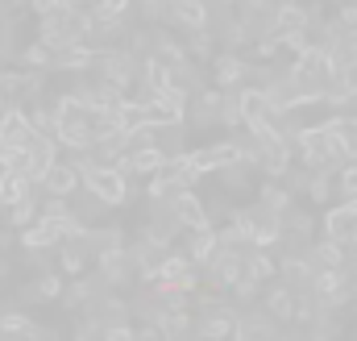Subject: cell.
<instances>
[{"label":"cell","instance_id":"obj_29","mask_svg":"<svg viewBox=\"0 0 357 341\" xmlns=\"http://www.w3.org/2000/svg\"><path fill=\"white\" fill-rule=\"evenodd\" d=\"M191 38L183 42V50H187V59H199V63H208L212 59V38H208V29H187Z\"/></svg>","mask_w":357,"mask_h":341},{"label":"cell","instance_id":"obj_15","mask_svg":"<svg viewBox=\"0 0 357 341\" xmlns=\"http://www.w3.org/2000/svg\"><path fill=\"white\" fill-rule=\"evenodd\" d=\"M129 163H133L137 175H154V170L167 167V150H162V146H154V138H137V142H133Z\"/></svg>","mask_w":357,"mask_h":341},{"label":"cell","instance_id":"obj_2","mask_svg":"<svg viewBox=\"0 0 357 341\" xmlns=\"http://www.w3.org/2000/svg\"><path fill=\"white\" fill-rule=\"evenodd\" d=\"M79 183L88 187L100 204H112V208H116V204H125V196H129V179H125V175H116L108 163H91V167L79 175Z\"/></svg>","mask_w":357,"mask_h":341},{"label":"cell","instance_id":"obj_26","mask_svg":"<svg viewBox=\"0 0 357 341\" xmlns=\"http://www.w3.org/2000/svg\"><path fill=\"white\" fill-rule=\"evenodd\" d=\"M21 196H29V179L17 175V170H0V208L21 200Z\"/></svg>","mask_w":357,"mask_h":341},{"label":"cell","instance_id":"obj_18","mask_svg":"<svg viewBox=\"0 0 357 341\" xmlns=\"http://www.w3.org/2000/svg\"><path fill=\"white\" fill-rule=\"evenodd\" d=\"M220 250V242H216V229L212 225H204V229H191V246H187V258L195 262V266H204L208 258Z\"/></svg>","mask_w":357,"mask_h":341},{"label":"cell","instance_id":"obj_38","mask_svg":"<svg viewBox=\"0 0 357 341\" xmlns=\"http://www.w3.org/2000/svg\"><path fill=\"white\" fill-rule=\"evenodd\" d=\"M337 21H341L345 29H354V25H357V0H345V4L337 8Z\"/></svg>","mask_w":357,"mask_h":341},{"label":"cell","instance_id":"obj_1","mask_svg":"<svg viewBox=\"0 0 357 341\" xmlns=\"http://www.w3.org/2000/svg\"><path fill=\"white\" fill-rule=\"evenodd\" d=\"M312 296H316L328 312H337L341 304L354 300V279L345 275V266H320V270L312 275Z\"/></svg>","mask_w":357,"mask_h":341},{"label":"cell","instance_id":"obj_5","mask_svg":"<svg viewBox=\"0 0 357 341\" xmlns=\"http://www.w3.org/2000/svg\"><path fill=\"white\" fill-rule=\"evenodd\" d=\"M212 80L220 92H233V87H241L250 80V59L245 55H237V50H225V55H216L212 59Z\"/></svg>","mask_w":357,"mask_h":341},{"label":"cell","instance_id":"obj_22","mask_svg":"<svg viewBox=\"0 0 357 341\" xmlns=\"http://www.w3.org/2000/svg\"><path fill=\"white\" fill-rule=\"evenodd\" d=\"M129 8H133V0H91V17L104 25H116V29H125Z\"/></svg>","mask_w":357,"mask_h":341},{"label":"cell","instance_id":"obj_8","mask_svg":"<svg viewBox=\"0 0 357 341\" xmlns=\"http://www.w3.org/2000/svg\"><path fill=\"white\" fill-rule=\"evenodd\" d=\"M171 212H175L178 229H204V225H212V217L204 212V204H199V196L191 187H183L175 200H171Z\"/></svg>","mask_w":357,"mask_h":341},{"label":"cell","instance_id":"obj_20","mask_svg":"<svg viewBox=\"0 0 357 341\" xmlns=\"http://www.w3.org/2000/svg\"><path fill=\"white\" fill-rule=\"evenodd\" d=\"M303 254L312 258V266H316V270H320V266H345V246H341V242H333V238H324V242H316V246L307 242V250H303Z\"/></svg>","mask_w":357,"mask_h":341},{"label":"cell","instance_id":"obj_32","mask_svg":"<svg viewBox=\"0 0 357 341\" xmlns=\"http://www.w3.org/2000/svg\"><path fill=\"white\" fill-rule=\"evenodd\" d=\"M258 287H262V283H258V279H250V275L241 270V275H237V283H233L229 291H233V300H237V304H254V300H258Z\"/></svg>","mask_w":357,"mask_h":341},{"label":"cell","instance_id":"obj_44","mask_svg":"<svg viewBox=\"0 0 357 341\" xmlns=\"http://www.w3.org/2000/svg\"><path fill=\"white\" fill-rule=\"evenodd\" d=\"M354 279H357V266H354Z\"/></svg>","mask_w":357,"mask_h":341},{"label":"cell","instance_id":"obj_12","mask_svg":"<svg viewBox=\"0 0 357 341\" xmlns=\"http://www.w3.org/2000/svg\"><path fill=\"white\" fill-rule=\"evenodd\" d=\"M278 275H282V283L291 287V291H312V275H316V266H312V258L307 254H287L278 262Z\"/></svg>","mask_w":357,"mask_h":341},{"label":"cell","instance_id":"obj_42","mask_svg":"<svg viewBox=\"0 0 357 341\" xmlns=\"http://www.w3.org/2000/svg\"><path fill=\"white\" fill-rule=\"evenodd\" d=\"M4 275H8V262H4V258H0V279H4Z\"/></svg>","mask_w":357,"mask_h":341},{"label":"cell","instance_id":"obj_4","mask_svg":"<svg viewBox=\"0 0 357 341\" xmlns=\"http://www.w3.org/2000/svg\"><path fill=\"white\" fill-rule=\"evenodd\" d=\"M204 275H208V283H212V287L229 291V287L237 283V275H241V250H233V246H220L216 254L204 262Z\"/></svg>","mask_w":357,"mask_h":341},{"label":"cell","instance_id":"obj_28","mask_svg":"<svg viewBox=\"0 0 357 341\" xmlns=\"http://www.w3.org/2000/svg\"><path fill=\"white\" fill-rule=\"evenodd\" d=\"M142 17L150 25H171V13H175V0H137Z\"/></svg>","mask_w":357,"mask_h":341},{"label":"cell","instance_id":"obj_33","mask_svg":"<svg viewBox=\"0 0 357 341\" xmlns=\"http://www.w3.org/2000/svg\"><path fill=\"white\" fill-rule=\"evenodd\" d=\"M216 175H220V183H225V187H233V191L250 187V175H245V163H229V167H216Z\"/></svg>","mask_w":357,"mask_h":341},{"label":"cell","instance_id":"obj_7","mask_svg":"<svg viewBox=\"0 0 357 341\" xmlns=\"http://www.w3.org/2000/svg\"><path fill=\"white\" fill-rule=\"evenodd\" d=\"M91 63H96V46L79 42V38L50 50V67H63V71H88Z\"/></svg>","mask_w":357,"mask_h":341},{"label":"cell","instance_id":"obj_19","mask_svg":"<svg viewBox=\"0 0 357 341\" xmlns=\"http://www.w3.org/2000/svg\"><path fill=\"white\" fill-rule=\"evenodd\" d=\"M0 333H21V338H50V329H42V325H33L25 312H17V308H4L0 312Z\"/></svg>","mask_w":357,"mask_h":341},{"label":"cell","instance_id":"obj_27","mask_svg":"<svg viewBox=\"0 0 357 341\" xmlns=\"http://www.w3.org/2000/svg\"><path fill=\"white\" fill-rule=\"evenodd\" d=\"M79 242H91V250H108V246H125L121 225H104V229H84Z\"/></svg>","mask_w":357,"mask_h":341},{"label":"cell","instance_id":"obj_37","mask_svg":"<svg viewBox=\"0 0 357 341\" xmlns=\"http://www.w3.org/2000/svg\"><path fill=\"white\" fill-rule=\"evenodd\" d=\"M75 0H29V8L38 13V17H54V13H67Z\"/></svg>","mask_w":357,"mask_h":341},{"label":"cell","instance_id":"obj_25","mask_svg":"<svg viewBox=\"0 0 357 341\" xmlns=\"http://www.w3.org/2000/svg\"><path fill=\"white\" fill-rule=\"evenodd\" d=\"M4 221L8 225H29V221H38V200L33 196H21V200H13V204H4Z\"/></svg>","mask_w":357,"mask_h":341},{"label":"cell","instance_id":"obj_23","mask_svg":"<svg viewBox=\"0 0 357 341\" xmlns=\"http://www.w3.org/2000/svg\"><path fill=\"white\" fill-rule=\"evenodd\" d=\"M241 270L250 275V279H258V283H270L274 275H278V266H274V258L266 250H254V254H241Z\"/></svg>","mask_w":357,"mask_h":341},{"label":"cell","instance_id":"obj_41","mask_svg":"<svg viewBox=\"0 0 357 341\" xmlns=\"http://www.w3.org/2000/svg\"><path fill=\"white\" fill-rule=\"evenodd\" d=\"M216 4H220V8H233V4H237V0H216Z\"/></svg>","mask_w":357,"mask_h":341},{"label":"cell","instance_id":"obj_35","mask_svg":"<svg viewBox=\"0 0 357 341\" xmlns=\"http://www.w3.org/2000/svg\"><path fill=\"white\" fill-rule=\"evenodd\" d=\"M63 270H67L71 279L84 275V270H88V250H84V246H67V250H63Z\"/></svg>","mask_w":357,"mask_h":341},{"label":"cell","instance_id":"obj_13","mask_svg":"<svg viewBox=\"0 0 357 341\" xmlns=\"http://www.w3.org/2000/svg\"><path fill=\"white\" fill-rule=\"evenodd\" d=\"M171 25H178V29H208L212 25V4L208 0H175Z\"/></svg>","mask_w":357,"mask_h":341},{"label":"cell","instance_id":"obj_17","mask_svg":"<svg viewBox=\"0 0 357 341\" xmlns=\"http://www.w3.org/2000/svg\"><path fill=\"white\" fill-rule=\"evenodd\" d=\"M262 312L274 317V321H282V325H291V312H295V291L282 283V287H270L266 296H262Z\"/></svg>","mask_w":357,"mask_h":341},{"label":"cell","instance_id":"obj_40","mask_svg":"<svg viewBox=\"0 0 357 341\" xmlns=\"http://www.w3.org/2000/svg\"><path fill=\"white\" fill-rule=\"evenodd\" d=\"M345 246H354V250H357V221H354V217H349V233H345Z\"/></svg>","mask_w":357,"mask_h":341},{"label":"cell","instance_id":"obj_9","mask_svg":"<svg viewBox=\"0 0 357 341\" xmlns=\"http://www.w3.org/2000/svg\"><path fill=\"white\" fill-rule=\"evenodd\" d=\"M96 254H100V279L108 287H121L133 275V258H129L125 246H108V250H96Z\"/></svg>","mask_w":357,"mask_h":341},{"label":"cell","instance_id":"obj_24","mask_svg":"<svg viewBox=\"0 0 357 341\" xmlns=\"http://www.w3.org/2000/svg\"><path fill=\"white\" fill-rule=\"evenodd\" d=\"M287 204H295V196L287 191V183H278V179H266V183H262V208H266L270 217H278Z\"/></svg>","mask_w":357,"mask_h":341},{"label":"cell","instance_id":"obj_11","mask_svg":"<svg viewBox=\"0 0 357 341\" xmlns=\"http://www.w3.org/2000/svg\"><path fill=\"white\" fill-rule=\"evenodd\" d=\"M278 225H282V242H312V233H316V217L295 204H287L278 212Z\"/></svg>","mask_w":357,"mask_h":341},{"label":"cell","instance_id":"obj_39","mask_svg":"<svg viewBox=\"0 0 357 341\" xmlns=\"http://www.w3.org/2000/svg\"><path fill=\"white\" fill-rule=\"evenodd\" d=\"M341 212H345V217H354V221H357V196H345V200H341Z\"/></svg>","mask_w":357,"mask_h":341},{"label":"cell","instance_id":"obj_21","mask_svg":"<svg viewBox=\"0 0 357 341\" xmlns=\"http://www.w3.org/2000/svg\"><path fill=\"white\" fill-rule=\"evenodd\" d=\"M233 333H237V338H274V333H278V321L266 317V312H254V317L233 321Z\"/></svg>","mask_w":357,"mask_h":341},{"label":"cell","instance_id":"obj_31","mask_svg":"<svg viewBox=\"0 0 357 341\" xmlns=\"http://www.w3.org/2000/svg\"><path fill=\"white\" fill-rule=\"evenodd\" d=\"M324 233H328L333 242H341V246H345V233H349V217H345L341 208H328V212H324Z\"/></svg>","mask_w":357,"mask_h":341},{"label":"cell","instance_id":"obj_6","mask_svg":"<svg viewBox=\"0 0 357 341\" xmlns=\"http://www.w3.org/2000/svg\"><path fill=\"white\" fill-rule=\"evenodd\" d=\"M29 142H33L29 113H21L17 104H4L0 108V146H29Z\"/></svg>","mask_w":357,"mask_h":341},{"label":"cell","instance_id":"obj_3","mask_svg":"<svg viewBox=\"0 0 357 341\" xmlns=\"http://www.w3.org/2000/svg\"><path fill=\"white\" fill-rule=\"evenodd\" d=\"M137 55L133 50H125V46H104V50H96V63L91 67H100V80H108V84L116 87H133V80H137Z\"/></svg>","mask_w":357,"mask_h":341},{"label":"cell","instance_id":"obj_36","mask_svg":"<svg viewBox=\"0 0 357 341\" xmlns=\"http://www.w3.org/2000/svg\"><path fill=\"white\" fill-rule=\"evenodd\" d=\"M337 191H341V200L345 196H357V163L354 159H345V167L337 175Z\"/></svg>","mask_w":357,"mask_h":341},{"label":"cell","instance_id":"obj_16","mask_svg":"<svg viewBox=\"0 0 357 341\" xmlns=\"http://www.w3.org/2000/svg\"><path fill=\"white\" fill-rule=\"evenodd\" d=\"M59 291H63V279L59 275H38L33 283H25L17 291V300L21 304H42V300H59Z\"/></svg>","mask_w":357,"mask_h":341},{"label":"cell","instance_id":"obj_30","mask_svg":"<svg viewBox=\"0 0 357 341\" xmlns=\"http://www.w3.org/2000/svg\"><path fill=\"white\" fill-rule=\"evenodd\" d=\"M0 170H29V146H0Z\"/></svg>","mask_w":357,"mask_h":341},{"label":"cell","instance_id":"obj_10","mask_svg":"<svg viewBox=\"0 0 357 341\" xmlns=\"http://www.w3.org/2000/svg\"><path fill=\"white\" fill-rule=\"evenodd\" d=\"M79 312L104 329V325H112V321H125V317H129V304H125L121 296H100V291H96V296H91Z\"/></svg>","mask_w":357,"mask_h":341},{"label":"cell","instance_id":"obj_43","mask_svg":"<svg viewBox=\"0 0 357 341\" xmlns=\"http://www.w3.org/2000/svg\"><path fill=\"white\" fill-rule=\"evenodd\" d=\"M349 125H357V117H349Z\"/></svg>","mask_w":357,"mask_h":341},{"label":"cell","instance_id":"obj_34","mask_svg":"<svg viewBox=\"0 0 357 341\" xmlns=\"http://www.w3.org/2000/svg\"><path fill=\"white\" fill-rule=\"evenodd\" d=\"M21 63H25L29 71H42V67H50V46H42V42L25 46V50H21Z\"/></svg>","mask_w":357,"mask_h":341},{"label":"cell","instance_id":"obj_14","mask_svg":"<svg viewBox=\"0 0 357 341\" xmlns=\"http://www.w3.org/2000/svg\"><path fill=\"white\" fill-rule=\"evenodd\" d=\"M42 187H46V196H71V191H79V170L71 167V163H50L46 175H42Z\"/></svg>","mask_w":357,"mask_h":341}]
</instances>
